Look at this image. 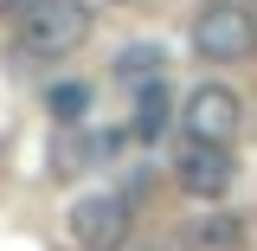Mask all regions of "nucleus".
<instances>
[{
  "instance_id": "423d86ee",
  "label": "nucleus",
  "mask_w": 257,
  "mask_h": 251,
  "mask_svg": "<svg viewBox=\"0 0 257 251\" xmlns=\"http://www.w3.org/2000/svg\"><path fill=\"white\" fill-rule=\"evenodd\" d=\"M167 129H174V97H167V84L135 91V123H128V135L135 142H161Z\"/></svg>"
},
{
  "instance_id": "0eeeda50",
  "label": "nucleus",
  "mask_w": 257,
  "mask_h": 251,
  "mask_svg": "<svg viewBox=\"0 0 257 251\" xmlns=\"http://www.w3.org/2000/svg\"><path fill=\"white\" fill-rule=\"evenodd\" d=\"M187 245H193V251H238V245H244V219L212 206V213H199V219H193Z\"/></svg>"
},
{
  "instance_id": "f257e3e1",
  "label": "nucleus",
  "mask_w": 257,
  "mask_h": 251,
  "mask_svg": "<svg viewBox=\"0 0 257 251\" xmlns=\"http://www.w3.org/2000/svg\"><path fill=\"white\" fill-rule=\"evenodd\" d=\"M90 39V7L84 0H20V58H39V64H58L71 58L77 45Z\"/></svg>"
},
{
  "instance_id": "7ed1b4c3",
  "label": "nucleus",
  "mask_w": 257,
  "mask_h": 251,
  "mask_svg": "<svg viewBox=\"0 0 257 251\" xmlns=\"http://www.w3.org/2000/svg\"><path fill=\"white\" fill-rule=\"evenodd\" d=\"M128 232H135V206H128L122 193H84L71 213H64V238L77 251H122Z\"/></svg>"
},
{
  "instance_id": "9d476101",
  "label": "nucleus",
  "mask_w": 257,
  "mask_h": 251,
  "mask_svg": "<svg viewBox=\"0 0 257 251\" xmlns=\"http://www.w3.org/2000/svg\"><path fill=\"white\" fill-rule=\"evenodd\" d=\"M13 7H20V0H0V13H13Z\"/></svg>"
},
{
  "instance_id": "1a4fd4ad",
  "label": "nucleus",
  "mask_w": 257,
  "mask_h": 251,
  "mask_svg": "<svg viewBox=\"0 0 257 251\" xmlns=\"http://www.w3.org/2000/svg\"><path fill=\"white\" fill-rule=\"evenodd\" d=\"M45 110H52V123L77 129L84 110H90V84H52V91H45Z\"/></svg>"
},
{
  "instance_id": "f03ea898",
  "label": "nucleus",
  "mask_w": 257,
  "mask_h": 251,
  "mask_svg": "<svg viewBox=\"0 0 257 251\" xmlns=\"http://www.w3.org/2000/svg\"><path fill=\"white\" fill-rule=\"evenodd\" d=\"M193 52L206 64H244L257 52V13L244 0H206L193 13Z\"/></svg>"
},
{
  "instance_id": "39448f33",
  "label": "nucleus",
  "mask_w": 257,
  "mask_h": 251,
  "mask_svg": "<svg viewBox=\"0 0 257 251\" xmlns=\"http://www.w3.org/2000/svg\"><path fill=\"white\" fill-rule=\"evenodd\" d=\"M180 129H187L193 142H219V148H231L238 129H244V97L231 91V84H193L187 103H180Z\"/></svg>"
},
{
  "instance_id": "6e6552de",
  "label": "nucleus",
  "mask_w": 257,
  "mask_h": 251,
  "mask_svg": "<svg viewBox=\"0 0 257 251\" xmlns=\"http://www.w3.org/2000/svg\"><path fill=\"white\" fill-rule=\"evenodd\" d=\"M161 71H167V52H161V45H128L122 58H116V77H122V84H135V91L161 84Z\"/></svg>"
},
{
  "instance_id": "20e7f679",
  "label": "nucleus",
  "mask_w": 257,
  "mask_h": 251,
  "mask_svg": "<svg viewBox=\"0 0 257 251\" xmlns=\"http://www.w3.org/2000/svg\"><path fill=\"white\" fill-rule=\"evenodd\" d=\"M231 181H238V161H231V148H219V142H180L174 148V187L187 193V200H199V206H219L225 193H231Z\"/></svg>"
}]
</instances>
